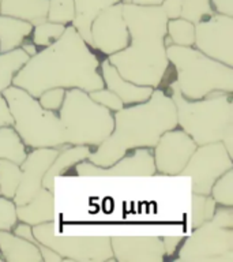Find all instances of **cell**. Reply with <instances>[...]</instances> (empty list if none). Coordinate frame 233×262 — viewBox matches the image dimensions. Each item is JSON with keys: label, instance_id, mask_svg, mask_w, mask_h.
I'll return each instance as SVG.
<instances>
[{"label": "cell", "instance_id": "obj_1", "mask_svg": "<svg viewBox=\"0 0 233 262\" xmlns=\"http://www.w3.org/2000/svg\"><path fill=\"white\" fill-rule=\"evenodd\" d=\"M101 61L77 29L69 24L55 42L38 51L15 74L12 85L38 98L52 88L85 90L105 88L100 73Z\"/></svg>", "mask_w": 233, "mask_h": 262}, {"label": "cell", "instance_id": "obj_2", "mask_svg": "<svg viewBox=\"0 0 233 262\" xmlns=\"http://www.w3.org/2000/svg\"><path fill=\"white\" fill-rule=\"evenodd\" d=\"M130 42L108 60L124 79L135 85L159 88L169 70L167 57L168 16L161 6H138L122 2Z\"/></svg>", "mask_w": 233, "mask_h": 262}, {"label": "cell", "instance_id": "obj_3", "mask_svg": "<svg viewBox=\"0 0 233 262\" xmlns=\"http://www.w3.org/2000/svg\"><path fill=\"white\" fill-rule=\"evenodd\" d=\"M113 131L87 157L94 165L109 167L130 150L153 149L165 131L177 127L175 102L159 88L153 90L146 101L113 112Z\"/></svg>", "mask_w": 233, "mask_h": 262}, {"label": "cell", "instance_id": "obj_4", "mask_svg": "<svg viewBox=\"0 0 233 262\" xmlns=\"http://www.w3.org/2000/svg\"><path fill=\"white\" fill-rule=\"evenodd\" d=\"M233 93L217 92L200 100H188L180 93L173 81L169 83V96L175 102L177 127L200 146L222 142L233 156Z\"/></svg>", "mask_w": 233, "mask_h": 262}, {"label": "cell", "instance_id": "obj_5", "mask_svg": "<svg viewBox=\"0 0 233 262\" xmlns=\"http://www.w3.org/2000/svg\"><path fill=\"white\" fill-rule=\"evenodd\" d=\"M167 57L176 71V85L188 100H200L217 92L233 93V67L217 61L195 47L167 45Z\"/></svg>", "mask_w": 233, "mask_h": 262}, {"label": "cell", "instance_id": "obj_6", "mask_svg": "<svg viewBox=\"0 0 233 262\" xmlns=\"http://www.w3.org/2000/svg\"><path fill=\"white\" fill-rule=\"evenodd\" d=\"M12 116V128L26 147L65 146L64 127L57 112L45 110L26 90L11 85L2 92Z\"/></svg>", "mask_w": 233, "mask_h": 262}, {"label": "cell", "instance_id": "obj_7", "mask_svg": "<svg viewBox=\"0 0 233 262\" xmlns=\"http://www.w3.org/2000/svg\"><path fill=\"white\" fill-rule=\"evenodd\" d=\"M57 115L64 127L67 145L97 147L113 131V112L91 100L87 92L77 88L65 89Z\"/></svg>", "mask_w": 233, "mask_h": 262}, {"label": "cell", "instance_id": "obj_8", "mask_svg": "<svg viewBox=\"0 0 233 262\" xmlns=\"http://www.w3.org/2000/svg\"><path fill=\"white\" fill-rule=\"evenodd\" d=\"M33 235L41 245L48 246L64 258V261L106 262L113 261L110 236H65L56 235L55 221L33 225Z\"/></svg>", "mask_w": 233, "mask_h": 262}, {"label": "cell", "instance_id": "obj_9", "mask_svg": "<svg viewBox=\"0 0 233 262\" xmlns=\"http://www.w3.org/2000/svg\"><path fill=\"white\" fill-rule=\"evenodd\" d=\"M177 261L233 262V228L207 220L180 243Z\"/></svg>", "mask_w": 233, "mask_h": 262}, {"label": "cell", "instance_id": "obj_10", "mask_svg": "<svg viewBox=\"0 0 233 262\" xmlns=\"http://www.w3.org/2000/svg\"><path fill=\"white\" fill-rule=\"evenodd\" d=\"M232 168V156L229 155L224 143L212 142L196 147L183 171L180 172V176L191 178L192 192L210 195L214 182Z\"/></svg>", "mask_w": 233, "mask_h": 262}, {"label": "cell", "instance_id": "obj_11", "mask_svg": "<svg viewBox=\"0 0 233 262\" xmlns=\"http://www.w3.org/2000/svg\"><path fill=\"white\" fill-rule=\"evenodd\" d=\"M194 45L214 60L233 67V16L213 14L196 22Z\"/></svg>", "mask_w": 233, "mask_h": 262}, {"label": "cell", "instance_id": "obj_12", "mask_svg": "<svg viewBox=\"0 0 233 262\" xmlns=\"http://www.w3.org/2000/svg\"><path fill=\"white\" fill-rule=\"evenodd\" d=\"M198 147L194 139L179 127L165 131L153 149L155 173L177 176Z\"/></svg>", "mask_w": 233, "mask_h": 262}, {"label": "cell", "instance_id": "obj_13", "mask_svg": "<svg viewBox=\"0 0 233 262\" xmlns=\"http://www.w3.org/2000/svg\"><path fill=\"white\" fill-rule=\"evenodd\" d=\"M91 47L106 56L122 51L130 42L128 29L123 18L122 2L102 10L90 28Z\"/></svg>", "mask_w": 233, "mask_h": 262}, {"label": "cell", "instance_id": "obj_14", "mask_svg": "<svg viewBox=\"0 0 233 262\" xmlns=\"http://www.w3.org/2000/svg\"><path fill=\"white\" fill-rule=\"evenodd\" d=\"M78 176H154L155 165L153 151L149 147H138L130 150L127 155L109 167H98L87 160H83L75 165Z\"/></svg>", "mask_w": 233, "mask_h": 262}, {"label": "cell", "instance_id": "obj_15", "mask_svg": "<svg viewBox=\"0 0 233 262\" xmlns=\"http://www.w3.org/2000/svg\"><path fill=\"white\" fill-rule=\"evenodd\" d=\"M57 155V147H37L26 155L24 161L19 164L22 175L15 195L12 198L15 206L29 202L42 188V178Z\"/></svg>", "mask_w": 233, "mask_h": 262}, {"label": "cell", "instance_id": "obj_16", "mask_svg": "<svg viewBox=\"0 0 233 262\" xmlns=\"http://www.w3.org/2000/svg\"><path fill=\"white\" fill-rule=\"evenodd\" d=\"M113 259L118 262H162L165 259L162 239L159 236H110Z\"/></svg>", "mask_w": 233, "mask_h": 262}, {"label": "cell", "instance_id": "obj_17", "mask_svg": "<svg viewBox=\"0 0 233 262\" xmlns=\"http://www.w3.org/2000/svg\"><path fill=\"white\" fill-rule=\"evenodd\" d=\"M100 69H101V77L105 88L113 92L122 100L124 106L146 101L154 90V88L151 86L135 85L132 82L124 79L118 70L114 69V66L110 64L108 59L102 60Z\"/></svg>", "mask_w": 233, "mask_h": 262}, {"label": "cell", "instance_id": "obj_18", "mask_svg": "<svg viewBox=\"0 0 233 262\" xmlns=\"http://www.w3.org/2000/svg\"><path fill=\"white\" fill-rule=\"evenodd\" d=\"M16 219L29 225L55 221V194L46 188H41L32 200L15 206Z\"/></svg>", "mask_w": 233, "mask_h": 262}, {"label": "cell", "instance_id": "obj_19", "mask_svg": "<svg viewBox=\"0 0 233 262\" xmlns=\"http://www.w3.org/2000/svg\"><path fill=\"white\" fill-rule=\"evenodd\" d=\"M91 147L87 145H65L59 149V155L53 160L48 171L42 178V187L55 192V178L67 173L73 167L83 160H87Z\"/></svg>", "mask_w": 233, "mask_h": 262}, {"label": "cell", "instance_id": "obj_20", "mask_svg": "<svg viewBox=\"0 0 233 262\" xmlns=\"http://www.w3.org/2000/svg\"><path fill=\"white\" fill-rule=\"evenodd\" d=\"M0 253L7 262H42L37 245L11 231H0Z\"/></svg>", "mask_w": 233, "mask_h": 262}, {"label": "cell", "instance_id": "obj_21", "mask_svg": "<svg viewBox=\"0 0 233 262\" xmlns=\"http://www.w3.org/2000/svg\"><path fill=\"white\" fill-rule=\"evenodd\" d=\"M122 0H74L75 6V16H74L73 25L77 29L79 36L91 45V34H90V28L94 18L105 8L119 3Z\"/></svg>", "mask_w": 233, "mask_h": 262}, {"label": "cell", "instance_id": "obj_22", "mask_svg": "<svg viewBox=\"0 0 233 262\" xmlns=\"http://www.w3.org/2000/svg\"><path fill=\"white\" fill-rule=\"evenodd\" d=\"M32 22L0 14V53L19 48L32 36Z\"/></svg>", "mask_w": 233, "mask_h": 262}, {"label": "cell", "instance_id": "obj_23", "mask_svg": "<svg viewBox=\"0 0 233 262\" xmlns=\"http://www.w3.org/2000/svg\"><path fill=\"white\" fill-rule=\"evenodd\" d=\"M48 0H2L0 14L15 16L38 25L46 20Z\"/></svg>", "mask_w": 233, "mask_h": 262}, {"label": "cell", "instance_id": "obj_24", "mask_svg": "<svg viewBox=\"0 0 233 262\" xmlns=\"http://www.w3.org/2000/svg\"><path fill=\"white\" fill-rule=\"evenodd\" d=\"M30 57L24 49L15 48L8 52L0 53V92L12 85V79Z\"/></svg>", "mask_w": 233, "mask_h": 262}, {"label": "cell", "instance_id": "obj_25", "mask_svg": "<svg viewBox=\"0 0 233 262\" xmlns=\"http://www.w3.org/2000/svg\"><path fill=\"white\" fill-rule=\"evenodd\" d=\"M28 155L25 146L12 126L0 127V159H8L20 164Z\"/></svg>", "mask_w": 233, "mask_h": 262}, {"label": "cell", "instance_id": "obj_26", "mask_svg": "<svg viewBox=\"0 0 233 262\" xmlns=\"http://www.w3.org/2000/svg\"><path fill=\"white\" fill-rule=\"evenodd\" d=\"M167 36L169 40L165 37V41H169V44L192 47L195 41V25L184 18L168 19Z\"/></svg>", "mask_w": 233, "mask_h": 262}, {"label": "cell", "instance_id": "obj_27", "mask_svg": "<svg viewBox=\"0 0 233 262\" xmlns=\"http://www.w3.org/2000/svg\"><path fill=\"white\" fill-rule=\"evenodd\" d=\"M20 175L19 164L8 159H0V195L12 200L19 184Z\"/></svg>", "mask_w": 233, "mask_h": 262}, {"label": "cell", "instance_id": "obj_28", "mask_svg": "<svg viewBox=\"0 0 233 262\" xmlns=\"http://www.w3.org/2000/svg\"><path fill=\"white\" fill-rule=\"evenodd\" d=\"M192 213L191 225L192 228L199 227L204 221L212 220L213 214L217 209V202L210 195H202L192 192Z\"/></svg>", "mask_w": 233, "mask_h": 262}, {"label": "cell", "instance_id": "obj_29", "mask_svg": "<svg viewBox=\"0 0 233 262\" xmlns=\"http://www.w3.org/2000/svg\"><path fill=\"white\" fill-rule=\"evenodd\" d=\"M67 25L56 24V22H49V20H44L38 25H34L33 26V42L37 45V47H48L52 42L59 38V37L63 34L64 29Z\"/></svg>", "mask_w": 233, "mask_h": 262}, {"label": "cell", "instance_id": "obj_30", "mask_svg": "<svg viewBox=\"0 0 233 262\" xmlns=\"http://www.w3.org/2000/svg\"><path fill=\"white\" fill-rule=\"evenodd\" d=\"M210 196L221 206H233V168L214 182Z\"/></svg>", "mask_w": 233, "mask_h": 262}, {"label": "cell", "instance_id": "obj_31", "mask_svg": "<svg viewBox=\"0 0 233 262\" xmlns=\"http://www.w3.org/2000/svg\"><path fill=\"white\" fill-rule=\"evenodd\" d=\"M75 16L74 0H48L46 20L61 25H69Z\"/></svg>", "mask_w": 233, "mask_h": 262}, {"label": "cell", "instance_id": "obj_32", "mask_svg": "<svg viewBox=\"0 0 233 262\" xmlns=\"http://www.w3.org/2000/svg\"><path fill=\"white\" fill-rule=\"evenodd\" d=\"M213 14H214V11H213L210 0H183L180 18H184L192 24H196V22H199V20L204 19Z\"/></svg>", "mask_w": 233, "mask_h": 262}, {"label": "cell", "instance_id": "obj_33", "mask_svg": "<svg viewBox=\"0 0 233 262\" xmlns=\"http://www.w3.org/2000/svg\"><path fill=\"white\" fill-rule=\"evenodd\" d=\"M16 223L15 204L12 200L0 195V231H12Z\"/></svg>", "mask_w": 233, "mask_h": 262}, {"label": "cell", "instance_id": "obj_34", "mask_svg": "<svg viewBox=\"0 0 233 262\" xmlns=\"http://www.w3.org/2000/svg\"><path fill=\"white\" fill-rule=\"evenodd\" d=\"M65 89L63 88H52V89H48L42 92V93L38 96V102L40 105L45 110L53 111V112H57L60 110L61 104H63V100H64Z\"/></svg>", "mask_w": 233, "mask_h": 262}, {"label": "cell", "instance_id": "obj_35", "mask_svg": "<svg viewBox=\"0 0 233 262\" xmlns=\"http://www.w3.org/2000/svg\"><path fill=\"white\" fill-rule=\"evenodd\" d=\"M89 96L91 100H94V101L98 102V104H101V105L106 106V108L112 111V112H116V111L122 110L123 106H124L122 100H120L113 92H110V90L106 89V88L93 90V92H90Z\"/></svg>", "mask_w": 233, "mask_h": 262}, {"label": "cell", "instance_id": "obj_36", "mask_svg": "<svg viewBox=\"0 0 233 262\" xmlns=\"http://www.w3.org/2000/svg\"><path fill=\"white\" fill-rule=\"evenodd\" d=\"M181 6L183 0H164L161 8L168 16V19H176L181 15Z\"/></svg>", "mask_w": 233, "mask_h": 262}, {"label": "cell", "instance_id": "obj_37", "mask_svg": "<svg viewBox=\"0 0 233 262\" xmlns=\"http://www.w3.org/2000/svg\"><path fill=\"white\" fill-rule=\"evenodd\" d=\"M210 4L216 14L233 16V0H210Z\"/></svg>", "mask_w": 233, "mask_h": 262}, {"label": "cell", "instance_id": "obj_38", "mask_svg": "<svg viewBox=\"0 0 233 262\" xmlns=\"http://www.w3.org/2000/svg\"><path fill=\"white\" fill-rule=\"evenodd\" d=\"M185 236H164L161 237L165 250V257H172L177 251V247Z\"/></svg>", "mask_w": 233, "mask_h": 262}, {"label": "cell", "instance_id": "obj_39", "mask_svg": "<svg viewBox=\"0 0 233 262\" xmlns=\"http://www.w3.org/2000/svg\"><path fill=\"white\" fill-rule=\"evenodd\" d=\"M12 231H14V233H15L16 236L24 237V239H28V241L33 242L34 245H37V239L34 237V235H33L32 225H29V224H26V223H22V221H20L19 224L16 223V224L14 225Z\"/></svg>", "mask_w": 233, "mask_h": 262}, {"label": "cell", "instance_id": "obj_40", "mask_svg": "<svg viewBox=\"0 0 233 262\" xmlns=\"http://www.w3.org/2000/svg\"><path fill=\"white\" fill-rule=\"evenodd\" d=\"M37 247L40 249L41 257H42V261L44 262H64V258L61 257V255H59L56 251H53L48 246L41 245L38 241H37Z\"/></svg>", "mask_w": 233, "mask_h": 262}, {"label": "cell", "instance_id": "obj_41", "mask_svg": "<svg viewBox=\"0 0 233 262\" xmlns=\"http://www.w3.org/2000/svg\"><path fill=\"white\" fill-rule=\"evenodd\" d=\"M4 126H12V116L8 110L7 102L0 92V127Z\"/></svg>", "mask_w": 233, "mask_h": 262}, {"label": "cell", "instance_id": "obj_42", "mask_svg": "<svg viewBox=\"0 0 233 262\" xmlns=\"http://www.w3.org/2000/svg\"><path fill=\"white\" fill-rule=\"evenodd\" d=\"M123 3H132L138 6H161L164 0H122Z\"/></svg>", "mask_w": 233, "mask_h": 262}, {"label": "cell", "instance_id": "obj_43", "mask_svg": "<svg viewBox=\"0 0 233 262\" xmlns=\"http://www.w3.org/2000/svg\"><path fill=\"white\" fill-rule=\"evenodd\" d=\"M20 48L24 49L29 57L34 56V55L38 52V49H37V45L34 44V42H26V40H25L22 44H20Z\"/></svg>", "mask_w": 233, "mask_h": 262}, {"label": "cell", "instance_id": "obj_44", "mask_svg": "<svg viewBox=\"0 0 233 262\" xmlns=\"http://www.w3.org/2000/svg\"><path fill=\"white\" fill-rule=\"evenodd\" d=\"M2 261H4V259H3V255H2V253H0V262Z\"/></svg>", "mask_w": 233, "mask_h": 262}, {"label": "cell", "instance_id": "obj_45", "mask_svg": "<svg viewBox=\"0 0 233 262\" xmlns=\"http://www.w3.org/2000/svg\"><path fill=\"white\" fill-rule=\"evenodd\" d=\"M0 6H2V0H0Z\"/></svg>", "mask_w": 233, "mask_h": 262}]
</instances>
